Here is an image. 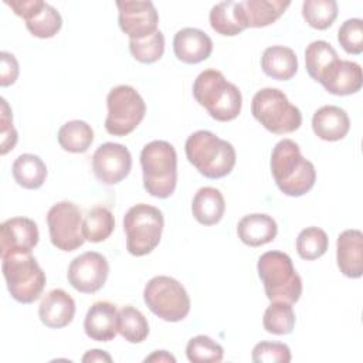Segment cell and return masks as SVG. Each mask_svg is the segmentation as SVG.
<instances>
[{
    "mask_svg": "<svg viewBox=\"0 0 363 363\" xmlns=\"http://www.w3.org/2000/svg\"><path fill=\"white\" fill-rule=\"evenodd\" d=\"M271 173L278 189L291 197L306 194L316 180L313 163L302 156L298 143L291 139H282L274 146Z\"/></svg>",
    "mask_w": 363,
    "mask_h": 363,
    "instance_id": "cell-1",
    "label": "cell"
},
{
    "mask_svg": "<svg viewBox=\"0 0 363 363\" xmlns=\"http://www.w3.org/2000/svg\"><path fill=\"white\" fill-rule=\"evenodd\" d=\"M193 96L213 119L220 122H230L241 112V91L217 69H204L197 75Z\"/></svg>",
    "mask_w": 363,
    "mask_h": 363,
    "instance_id": "cell-2",
    "label": "cell"
},
{
    "mask_svg": "<svg viewBox=\"0 0 363 363\" xmlns=\"http://www.w3.org/2000/svg\"><path fill=\"white\" fill-rule=\"evenodd\" d=\"M184 150L187 160L207 179H221L230 174L237 160L233 145L208 130L191 133Z\"/></svg>",
    "mask_w": 363,
    "mask_h": 363,
    "instance_id": "cell-3",
    "label": "cell"
},
{
    "mask_svg": "<svg viewBox=\"0 0 363 363\" xmlns=\"http://www.w3.org/2000/svg\"><path fill=\"white\" fill-rule=\"evenodd\" d=\"M145 190L157 199L173 194L177 183V155L172 143L152 140L140 152Z\"/></svg>",
    "mask_w": 363,
    "mask_h": 363,
    "instance_id": "cell-4",
    "label": "cell"
},
{
    "mask_svg": "<svg viewBox=\"0 0 363 363\" xmlns=\"http://www.w3.org/2000/svg\"><path fill=\"white\" fill-rule=\"evenodd\" d=\"M258 277L264 284L267 298L295 303L302 295V279L295 271L292 259L281 251L264 252L257 264Z\"/></svg>",
    "mask_w": 363,
    "mask_h": 363,
    "instance_id": "cell-5",
    "label": "cell"
},
{
    "mask_svg": "<svg viewBox=\"0 0 363 363\" xmlns=\"http://www.w3.org/2000/svg\"><path fill=\"white\" fill-rule=\"evenodd\" d=\"M1 271L7 289L20 303H33L44 291L47 278L31 252L13 251L1 255Z\"/></svg>",
    "mask_w": 363,
    "mask_h": 363,
    "instance_id": "cell-6",
    "label": "cell"
},
{
    "mask_svg": "<svg viewBox=\"0 0 363 363\" xmlns=\"http://www.w3.org/2000/svg\"><path fill=\"white\" fill-rule=\"evenodd\" d=\"M251 112L267 130L275 135L292 133L302 125L301 111L277 88L259 89L252 96Z\"/></svg>",
    "mask_w": 363,
    "mask_h": 363,
    "instance_id": "cell-7",
    "label": "cell"
},
{
    "mask_svg": "<svg viewBox=\"0 0 363 363\" xmlns=\"http://www.w3.org/2000/svg\"><path fill=\"white\" fill-rule=\"evenodd\" d=\"M163 225V213L157 207L145 203L132 206L123 217L128 252L135 257L150 254L160 242Z\"/></svg>",
    "mask_w": 363,
    "mask_h": 363,
    "instance_id": "cell-8",
    "label": "cell"
},
{
    "mask_svg": "<svg viewBox=\"0 0 363 363\" xmlns=\"http://www.w3.org/2000/svg\"><path fill=\"white\" fill-rule=\"evenodd\" d=\"M143 299L150 312L166 322H180L190 312L184 286L172 277H153L145 286Z\"/></svg>",
    "mask_w": 363,
    "mask_h": 363,
    "instance_id": "cell-9",
    "label": "cell"
},
{
    "mask_svg": "<svg viewBox=\"0 0 363 363\" xmlns=\"http://www.w3.org/2000/svg\"><path fill=\"white\" fill-rule=\"evenodd\" d=\"M105 129L113 136H126L143 121L146 105L140 94L129 85L112 88L106 96Z\"/></svg>",
    "mask_w": 363,
    "mask_h": 363,
    "instance_id": "cell-10",
    "label": "cell"
},
{
    "mask_svg": "<svg viewBox=\"0 0 363 363\" xmlns=\"http://www.w3.org/2000/svg\"><path fill=\"white\" fill-rule=\"evenodd\" d=\"M47 224L52 245L61 251H74L85 242L81 211L71 201L54 204L47 213Z\"/></svg>",
    "mask_w": 363,
    "mask_h": 363,
    "instance_id": "cell-11",
    "label": "cell"
},
{
    "mask_svg": "<svg viewBox=\"0 0 363 363\" xmlns=\"http://www.w3.org/2000/svg\"><path fill=\"white\" fill-rule=\"evenodd\" d=\"M4 3L26 21L27 30L37 38H51L61 30V14L43 0H6Z\"/></svg>",
    "mask_w": 363,
    "mask_h": 363,
    "instance_id": "cell-12",
    "label": "cell"
},
{
    "mask_svg": "<svg viewBox=\"0 0 363 363\" xmlns=\"http://www.w3.org/2000/svg\"><path fill=\"white\" fill-rule=\"evenodd\" d=\"M109 275V264L106 258L96 251H86L75 257L67 272L69 285L82 294H94L99 291Z\"/></svg>",
    "mask_w": 363,
    "mask_h": 363,
    "instance_id": "cell-13",
    "label": "cell"
},
{
    "mask_svg": "<svg viewBox=\"0 0 363 363\" xmlns=\"http://www.w3.org/2000/svg\"><path fill=\"white\" fill-rule=\"evenodd\" d=\"M132 169V156L126 146L106 142L92 155V170L98 182L106 186L122 182Z\"/></svg>",
    "mask_w": 363,
    "mask_h": 363,
    "instance_id": "cell-14",
    "label": "cell"
},
{
    "mask_svg": "<svg viewBox=\"0 0 363 363\" xmlns=\"http://www.w3.org/2000/svg\"><path fill=\"white\" fill-rule=\"evenodd\" d=\"M121 30L130 40H142L157 31L159 14L152 1H116Z\"/></svg>",
    "mask_w": 363,
    "mask_h": 363,
    "instance_id": "cell-15",
    "label": "cell"
},
{
    "mask_svg": "<svg viewBox=\"0 0 363 363\" xmlns=\"http://www.w3.org/2000/svg\"><path fill=\"white\" fill-rule=\"evenodd\" d=\"M38 227L27 217H13L0 225V255L13 251L31 252L38 242Z\"/></svg>",
    "mask_w": 363,
    "mask_h": 363,
    "instance_id": "cell-16",
    "label": "cell"
},
{
    "mask_svg": "<svg viewBox=\"0 0 363 363\" xmlns=\"http://www.w3.org/2000/svg\"><path fill=\"white\" fill-rule=\"evenodd\" d=\"M332 95H352L362 89V68L354 61L336 60L318 81Z\"/></svg>",
    "mask_w": 363,
    "mask_h": 363,
    "instance_id": "cell-17",
    "label": "cell"
},
{
    "mask_svg": "<svg viewBox=\"0 0 363 363\" xmlns=\"http://www.w3.org/2000/svg\"><path fill=\"white\" fill-rule=\"evenodd\" d=\"M118 308L108 301L95 302L84 320L85 335L96 342L113 340L118 333Z\"/></svg>",
    "mask_w": 363,
    "mask_h": 363,
    "instance_id": "cell-18",
    "label": "cell"
},
{
    "mask_svg": "<svg viewBox=\"0 0 363 363\" xmlns=\"http://www.w3.org/2000/svg\"><path fill=\"white\" fill-rule=\"evenodd\" d=\"M336 261L340 272L347 278L363 274V234L360 230H345L336 241Z\"/></svg>",
    "mask_w": 363,
    "mask_h": 363,
    "instance_id": "cell-19",
    "label": "cell"
},
{
    "mask_svg": "<svg viewBox=\"0 0 363 363\" xmlns=\"http://www.w3.org/2000/svg\"><path fill=\"white\" fill-rule=\"evenodd\" d=\"M173 51L179 61L184 64H199L210 57L213 41L203 30L186 27L174 34Z\"/></svg>",
    "mask_w": 363,
    "mask_h": 363,
    "instance_id": "cell-20",
    "label": "cell"
},
{
    "mask_svg": "<svg viewBox=\"0 0 363 363\" xmlns=\"http://www.w3.org/2000/svg\"><path fill=\"white\" fill-rule=\"evenodd\" d=\"M75 315V301L64 289H52L38 306L40 320L51 329H61L69 325Z\"/></svg>",
    "mask_w": 363,
    "mask_h": 363,
    "instance_id": "cell-21",
    "label": "cell"
},
{
    "mask_svg": "<svg viewBox=\"0 0 363 363\" xmlns=\"http://www.w3.org/2000/svg\"><path fill=\"white\" fill-rule=\"evenodd\" d=\"M312 129L322 140L336 142L347 135L350 119L345 109L335 105H325L313 113Z\"/></svg>",
    "mask_w": 363,
    "mask_h": 363,
    "instance_id": "cell-22",
    "label": "cell"
},
{
    "mask_svg": "<svg viewBox=\"0 0 363 363\" xmlns=\"http://www.w3.org/2000/svg\"><path fill=\"white\" fill-rule=\"evenodd\" d=\"M278 233L275 220L262 213L244 216L237 225L238 238L250 247H261L271 242Z\"/></svg>",
    "mask_w": 363,
    "mask_h": 363,
    "instance_id": "cell-23",
    "label": "cell"
},
{
    "mask_svg": "<svg viewBox=\"0 0 363 363\" xmlns=\"http://www.w3.org/2000/svg\"><path fill=\"white\" fill-rule=\"evenodd\" d=\"M261 68L265 75L277 81H288L298 71V58L292 48L272 45L264 50Z\"/></svg>",
    "mask_w": 363,
    "mask_h": 363,
    "instance_id": "cell-24",
    "label": "cell"
},
{
    "mask_svg": "<svg viewBox=\"0 0 363 363\" xmlns=\"http://www.w3.org/2000/svg\"><path fill=\"white\" fill-rule=\"evenodd\" d=\"M211 28L227 37H233L244 31L247 27L241 1H221L211 7L208 14Z\"/></svg>",
    "mask_w": 363,
    "mask_h": 363,
    "instance_id": "cell-25",
    "label": "cell"
},
{
    "mask_svg": "<svg viewBox=\"0 0 363 363\" xmlns=\"http://www.w3.org/2000/svg\"><path fill=\"white\" fill-rule=\"evenodd\" d=\"M225 211V201L218 189L206 186L197 190L191 201L193 217L203 225L217 224Z\"/></svg>",
    "mask_w": 363,
    "mask_h": 363,
    "instance_id": "cell-26",
    "label": "cell"
},
{
    "mask_svg": "<svg viewBox=\"0 0 363 363\" xmlns=\"http://www.w3.org/2000/svg\"><path fill=\"white\" fill-rule=\"evenodd\" d=\"M291 6V1L282 0H245L241 1L242 13L247 27L258 28L267 27L275 23L285 10Z\"/></svg>",
    "mask_w": 363,
    "mask_h": 363,
    "instance_id": "cell-27",
    "label": "cell"
},
{
    "mask_svg": "<svg viewBox=\"0 0 363 363\" xmlns=\"http://www.w3.org/2000/svg\"><path fill=\"white\" fill-rule=\"evenodd\" d=\"M13 177L18 186L35 190L40 189L47 179V166L37 155L23 153L20 155L11 167Z\"/></svg>",
    "mask_w": 363,
    "mask_h": 363,
    "instance_id": "cell-28",
    "label": "cell"
},
{
    "mask_svg": "<svg viewBox=\"0 0 363 363\" xmlns=\"http://www.w3.org/2000/svg\"><path fill=\"white\" fill-rule=\"evenodd\" d=\"M60 146L71 153H84L94 142V130L85 121H69L58 130Z\"/></svg>",
    "mask_w": 363,
    "mask_h": 363,
    "instance_id": "cell-29",
    "label": "cell"
},
{
    "mask_svg": "<svg viewBox=\"0 0 363 363\" xmlns=\"http://www.w3.org/2000/svg\"><path fill=\"white\" fill-rule=\"evenodd\" d=\"M115 228V218L109 208L104 206L92 207L82 220V234L86 241L101 242L106 240Z\"/></svg>",
    "mask_w": 363,
    "mask_h": 363,
    "instance_id": "cell-30",
    "label": "cell"
},
{
    "mask_svg": "<svg viewBox=\"0 0 363 363\" xmlns=\"http://www.w3.org/2000/svg\"><path fill=\"white\" fill-rule=\"evenodd\" d=\"M118 333L129 343H142L149 335V323L139 309L128 305L119 309Z\"/></svg>",
    "mask_w": 363,
    "mask_h": 363,
    "instance_id": "cell-31",
    "label": "cell"
},
{
    "mask_svg": "<svg viewBox=\"0 0 363 363\" xmlns=\"http://www.w3.org/2000/svg\"><path fill=\"white\" fill-rule=\"evenodd\" d=\"M337 58L336 50L328 41H312L305 50V65L309 77L318 82L330 64Z\"/></svg>",
    "mask_w": 363,
    "mask_h": 363,
    "instance_id": "cell-32",
    "label": "cell"
},
{
    "mask_svg": "<svg viewBox=\"0 0 363 363\" xmlns=\"http://www.w3.org/2000/svg\"><path fill=\"white\" fill-rule=\"evenodd\" d=\"M264 329L272 335H289L295 326L292 303L274 301L265 309L262 318Z\"/></svg>",
    "mask_w": 363,
    "mask_h": 363,
    "instance_id": "cell-33",
    "label": "cell"
},
{
    "mask_svg": "<svg viewBox=\"0 0 363 363\" xmlns=\"http://www.w3.org/2000/svg\"><path fill=\"white\" fill-rule=\"evenodd\" d=\"M302 16L311 27L326 30L337 17V3L335 0H305Z\"/></svg>",
    "mask_w": 363,
    "mask_h": 363,
    "instance_id": "cell-34",
    "label": "cell"
},
{
    "mask_svg": "<svg viewBox=\"0 0 363 363\" xmlns=\"http://www.w3.org/2000/svg\"><path fill=\"white\" fill-rule=\"evenodd\" d=\"M329 245L328 234L319 227L303 228L296 238V251L302 259L312 261L322 257Z\"/></svg>",
    "mask_w": 363,
    "mask_h": 363,
    "instance_id": "cell-35",
    "label": "cell"
},
{
    "mask_svg": "<svg viewBox=\"0 0 363 363\" xmlns=\"http://www.w3.org/2000/svg\"><path fill=\"white\" fill-rule=\"evenodd\" d=\"M186 356L193 363H217L223 360L224 349L211 337L199 335L189 340L186 346Z\"/></svg>",
    "mask_w": 363,
    "mask_h": 363,
    "instance_id": "cell-36",
    "label": "cell"
},
{
    "mask_svg": "<svg viewBox=\"0 0 363 363\" xmlns=\"http://www.w3.org/2000/svg\"><path fill=\"white\" fill-rule=\"evenodd\" d=\"M129 50L133 58L142 64H153L164 52V35L160 30L142 40H129Z\"/></svg>",
    "mask_w": 363,
    "mask_h": 363,
    "instance_id": "cell-37",
    "label": "cell"
},
{
    "mask_svg": "<svg viewBox=\"0 0 363 363\" xmlns=\"http://www.w3.org/2000/svg\"><path fill=\"white\" fill-rule=\"evenodd\" d=\"M337 41L347 54L359 55L363 51V21L349 18L337 30Z\"/></svg>",
    "mask_w": 363,
    "mask_h": 363,
    "instance_id": "cell-38",
    "label": "cell"
},
{
    "mask_svg": "<svg viewBox=\"0 0 363 363\" xmlns=\"http://www.w3.org/2000/svg\"><path fill=\"white\" fill-rule=\"evenodd\" d=\"M252 362L255 363H288L291 362V350L285 343L259 342L252 349Z\"/></svg>",
    "mask_w": 363,
    "mask_h": 363,
    "instance_id": "cell-39",
    "label": "cell"
},
{
    "mask_svg": "<svg viewBox=\"0 0 363 363\" xmlns=\"http://www.w3.org/2000/svg\"><path fill=\"white\" fill-rule=\"evenodd\" d=\"M0 153L6 155L17 143V130L13 126L11 109L4 98H1V112H0Z\"/></svg>",
    "mask_w": 363,
    "mask_h": 363,
    "instance_id": "cell-40",
    "label": "cell"
},
{
    "mask_svg": "<svg viewBox=\"0 0 363 363\" xmlns=\"http://www.w3.org/2000/svg\"><path fill=\"white\" fill-rule=\"evenodd\" d=\"M1 68H0V85L9 86L13 85L18 78V62L16 57L7 51L0 52Z\"/></svg>",
    "mask_w": 363,
    "mask_h": 363,
    "instance_id": "cell-41",
    "label": "cell"
},
{
    "mask_svg": "<svg viewBox=\"0 0 363 363\" xmlns=\"http://www.w3.org/2000/svg\"><path fill=\"white\" fill-rule=\"evenodd\" d=\"M82 362L84 363H86V362H112V357L105 350L92 349V350H88L82 356Z\"/></svg>",
    "mask_w": 363,
    "mask_h": 363,
    "instance_id": "cell-42",
    "label": "cell"
},
{
    "mask_svg": "<svg viewBox=\"0 0 363 363\" xmlns=\"http://www.w3.org/2000/svg\"><path fill=\"white\" fill-rule=\"evenodd\" d=\"M145 362H173L174 363L176 359H174V356H172L166 350H156L150 356H147L145 359Z\"/></svg>",
    "mask_w": 363,
    "mask_h": 363,
    "instance_id": "cell-43",
    "label": "cell"
}]
</instances>
